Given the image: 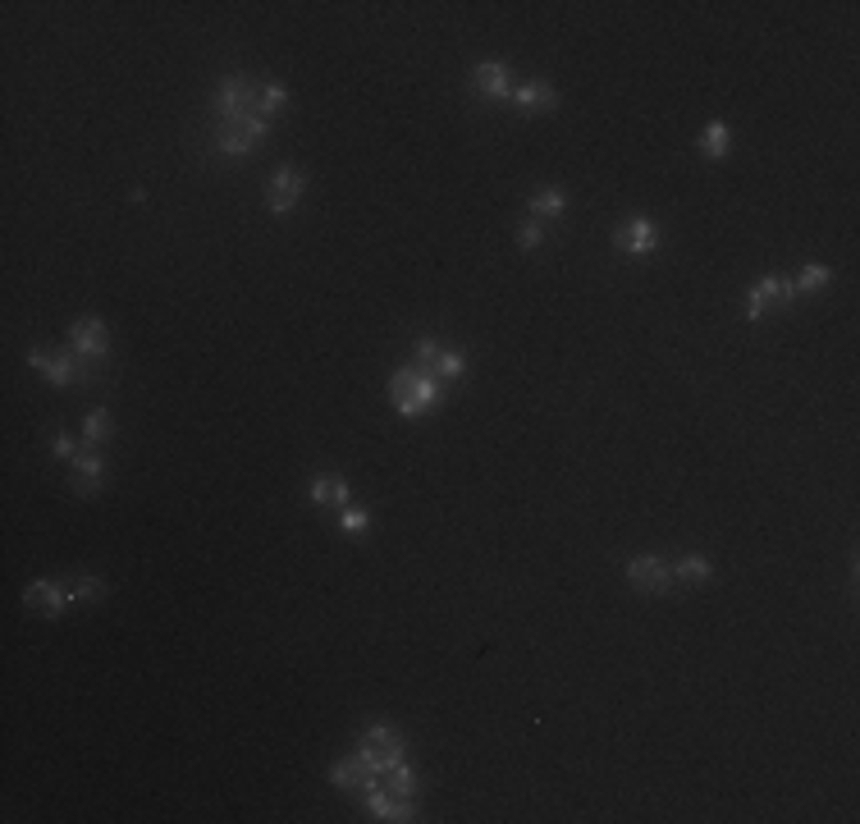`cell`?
Here are the masks:
<instances>
[{"mask_svg": "<svg viewBox=\"0 0 860 824\" xmlns=\"http://www.w3.org/2000/svg\"><path fill=\"white\" fill-rule=\"evenodd\" d=\"M710 573H714V564L705 559V554H687L678 564V577L682 582H710Z\"/></svg>", "mask_w": 860, "mask_h": 824, "instance_id": "cell-24", "label": "cell"}, {"mask_svg": "<svg viewBox=\"0 0 860 824\" xmlns=\"http://www.w3.org/2000/svg\"><path fill=\"white\" fill-rule=\"evenodd\" d=\"M330 783L339 792H371V788H380V774H371L366 770V760L362 756H353V760H339V765H334L330 770Z\"/></svg>", "mask_w": 860, "mask_h": 824, "instance_id": "cell-13", "label": "cell"}, {"mask_svg": "<svg viewBox=\"0 0 860 824\" xmlns=\"http://www.w3.org/2000/svg\"><path fill=\"white\" fill-rule=\"evenodd\" d=\"M531 211H536V220H549V216H559L563 211V188H540L536 197H531Z\"/></svg>", "mask_w": 860, "mask_h": 824, "instance_id": "cell-23", "label": "cell"}, {"mask_svg": "<svg viewBox=\"0 0 860 824\" xmlns=\"http://www.w3.org/2000/svg\"><path fill=\"white\" fill-rule=\"evenodd\" d=\"M728 152H732V129L723 120L700 133V156H705V161H723Z\"/></svg>", "mask_w": 860, "mask_h": 824, "instance_id": "cell-17", "label": "cell"}, {"mask_svg": "<svg viewBox=\"0 0 860 824\" xmlns=\"http://www.w3.org/2000/svg\"><path fill=\"white\" fill-rule=\"evenodd\" d=\"M385 783H389V792H394V797H412V788H417V774H412L408 765L398 760L394 770H385Z\"/></svg>", "mask_w": 860, "mask_h": 824, "instance_id": "cell-25", "label": "cell"}, {"mask_svg": "<svg viewBox=\"0 0 860 824\" xmlns=\"http://www.w3.org/2000/svg\"><path fill=\"white\" fill-rule=\"evenodd\" d=\"M69 353H74L78 362H97L110 353V330L101 316H83V321H74V330H69Z\"/></svg>", "mask_w": 860, "mask_h": 824, "instance_id": "cell-5", "label": "cell"}, {"mask_svg": "<svg viewBox=\"0 0 860 824\" xmlns=\"http://www.w3.org/2000/svg\"><path fill=\"white\" fill-rule=\"evenodd\" d=\"M357 756L366 760V770L385 779V770H394L398 760H403V738H398V728H389V724L366 728V733H362V747H357Z\"/></svg>", "mask_w": 860, "mask_h": 824, "instance_id": "cell-3", "label": "cell"}, {"mask_svg": "<svg viewBox=\"0 0 860 824\" xmlns=\"http://www.w3.org/2000/svg\"><path fill=\"white\" fill-rule=\"evenodd\" d=\"M421 371H430V376H440V380H463L467 358H458V353H435V362L421 367Z\"/></svg>", "mask_w": 860, "mask_h": 824, "instance_id": "cell-21", "label": "cell"}, {"mask_svg": "<svg viewBox=\"0 0 860 824\" xmlns=\"http://www.w3.org/2000/svg\"><path fill=\"white\" fill-rule=\"evenodd\" d=\"M389 399H394L398 417L417 422V417H426L430 408H440L444 403V380L421 371V367H398L394 376H389Z\"/></svg>", "mask_w": 860, "mask_h": 824, "instance_id": "cell-1", "label": "cell"}, {"mask_svg": "<svg viewBox=\"0 0 860 824\" xmlns=\"http://www.w3.org/2000/svg\"><path fill=\"white\" fill-rule=\"evenodd\" d=\"M101 481H106V458L101 454H78L74 458V490L83 499H92L101 490Z\"/></svg>", "mask_w": 860, "mask_h": 824, "instance_id": "cell-16", "label": "cell"}, {"mask_svg": "<svg viewBox=\"0 0 860 824\" xmlns=\"http://www.w3.org/2000/svg\"><path fill=\"white\" fill-rule=\"evenodd\" d=\"M51 454H55V458H65V463H74L78 449H74V440H69V435H55V440H51Z\"/></svg>", "mask_w": 860, "mask_h": 824, "instance_id": "cell-29", "label": "cell"}, {"mask_svg": "<svg viewBox=\"0 0 860 824\" xmlns=\"http://www.w3.org/2000/svg\"><path fill=\"white\" fill-rule=\"evenodd\" d=\"M257 87L261 83H252V78H243V74L220 78V87H215V120L234 124V120L257 115Z\"/></svg>", "mask_w": 860, "mask_h": 824, "instance_id": "cell-2", "label": "cell"}, {"mask_svg": "<svg viewBox=\"0 0 860 824\" xmlns=\"http://www.w3.org/2000/svg\"><path fill=\"white\" fill-rule=\"evenodd\" d=\"M65 591H69V605H74V600H97V596H106V582H101V577H78V582H69Z\"/></svg>", "mask_w": 860, "mask_h": 824, "instance_id": "cell-26", "label": "cell"}, {"mask_svg": "<svg viewBox=\"0 0 860 824\" xmlns=\"http://www.w3.org/2000/svg\"><path fill=\"white\" fill-rule=\"evenodd\" d=\"M472 92L485 101H504L513 97V69L499 65V60H490V65H476L472 69Z\"/></svg>", "mask_w": 860, "mask_h": 824, "instance_id": "cell-9", "label": "cell"}, {"mask_svg": "<svg viewBox=\"0 0 860 824\" xmlns=\"http://www.w3.org/2000/svg\"><path fill=\"white\" fill-rule=\"evenodd\" d=\"M28 367L33 371H42L51 385H78V380H87V362H78V358H51V353H28Z\"/></svg>", "mask_w": 860, "mask_h": 824, "instance_id": "cell-10", "label": "cell"}, {"mask_svg": "<svg viewBox=\"0 0 860 824\" xmlns=\"http://www.w3.org/2000/svg\"><path fill=\"white\" fill-rule=\"evenodd\" d=\"M312 504H339V509H348V481L344 477H316L312 481Z\"/></svg>", "mask_w": 860, "mask_h": 824, "instance_id": "cell-19", "label": "cell"}, {"mask_svg": "<svg viewBox=\"0 0 860 824\" xmlns=\"http://www.w3.org/2000/svg\"><path fill=\"white\" fill-rule=\"evenodd\" d=\"M83 440H87V449H97V445H106V440H110V412H106V408L87 412V422H83Z\"/></svg>", "mask_w": 860, "mask_h": 824, "instance_id": "cell-20", "label": "cell"}, {"mask_svg": "<svg viewBox=\"0 0 860 824\" xmlns=\"http://www.w3.org/2000/svg\"><path fill=\"white\" fill-rule=\"evenodd\" d=\"M362 797H366V811H371V820H398V824L417 820V811H412L408 797H394V792H380V788L362 792Z\"/></svg>", "mask_w": 860, "mask_h": 824, "instance_id": "cell-14", "label": "cell"}, {"mask_svg": "<svg viewBox=\"0 0 860 824\" xmlns=\"http://www.w3.org/2000/svg\"><path fill=\"white\" fill-rule=\"evenodd\" d=\"M627 582H632L641 596H668V591H673V573H668V564L655 559V554L627 559Z\"/></svg>", "mask_w": 860, "mask_h": 824, "instance_id": "cell-6", "label": "cell"}, {"mask_svg": "<svg viewBox=\"0 0 860 824\" xmlns=\"http://www.w3.org/2000/svg\"><path fill=\"white\" fill-rule=\"evenodd\" d=\"M302 188H307V174L293 170V165H284V170L270 174V184H266V206L275 211V216H289L293 206H298Z\"/></svg>", "mask_w": 860, "mask_h": 824, "instance_id": "cell-7", "label": "cell"}, {"mask_svg": "<svg viewBox=\"0 0 860 824\" xmlns=\"http://www.w3.org/2000/svg\"><path fill=\"white\" fill-rule=\"evenodd\" d=\"M266 129H270V120H261V115H248V120H234V124H220V133H215V152H220V156H248L252 147H261Z\"/></svg>", "mask_w": 860, "mask_h": 824, "instance_id": "cell-4", "label": "cell"}, {"mask_svg": "<svg viewBox=\"0 0 860 824\" xmlns=\"http://www.w3.org/2000/svg\"><path fill=\"white\" fill-rule=\"evenodd\" d=\"M517 243H522V248H540V243H545V229H540V220H527V225H517Z\"/></svg>", "mask_w": 860, "mask_h": 824, "instance_id": "cell-28", "label": "cell"}, {"mask_svg": "<svg viewBox=\"0 0 860 824\" xmlns=\"http://www.w3.org/2000/svg\"><path fill=\"white\" fill-rule=\"evenodd\" d=\"M284 106H289V87L275 83V78H266V83L257 87V115H261V120H270V115H275V110H284Z\"/></svg>", "mask_w": 860, "mask_h": 824, "instance_id": "cell-18", "label": "cell"}, {"mask_svg": "<svg viewBox=\"0 0 860 824\" xmlns=\"http://www.w3.org/2000/svg\"><path fill=\"white\" fill-rule=\"evenodd\" d=\"M828 280H833V271H828V266H819V261H810L806 271L792 280V293H815V289H824Z\"/></svg>", "mask_w": 860, "mask_h": 824, "instance_id": "cell-22", "label": "cell"}, {"mask_svg": "<svg viewBox=\"0 0 860 824\" xmlns=\"http://www.w3.org/2000/svg\"><path fill=\"white\" fill-rule=\"evenodd\" d=\"M508 101H513V106L522 110V115H536V110L545 115V110L559 106V92H554L549 83H540V78H536V83H517V87H513V97H508Z\"/></svg>", "mask_w": 860, "mask_h": 824, "instance_id": "cell-15", "label": "cell"}, {"mask_svg": "<svg viewBox=\"0 0 860 824\" xmlns=\"http://www.w3.org/2000/svg\"><path fill=\"white\" fill-rule=\"evenodd\" d=\"M339 527H344L348 536H366V527H371V513H366V509H344V513H339Z\"/></svg>", "mask_w": 860, "mask_h": 824, "instance_id": "cell-27", "label": "cell"}, {"mask_svg": "<svg viewBox=\"0 0 860 824\" xmlns=\"http://www.w3.org/2000/svg\"><path fill=\"white\" fill-rule=\"evenodd\" d=\"M792 298H796L792 280H778V275H769V280H760L751 293H746V316H751V321H760V316L769 312L774 303H792Z\"/></svg>", "mask_w": 860, "mask_h": 824, "instance_id": "cell-11", "label": "cell"}, {"mask_svg": "<svg viewBox=\"0 0 860 824\" xmlns=\"http://www.w3.org/2000/svg\"><path fill=\"white\" fill-rule=\"evenodd\" d=\"M23 605L28 609H37V614H46V618H60L65 614V605H69V591L60 582H33L28 591H23Z\"/></svg>", "mask_w": 860, "mask_h": 824, "instance_id": "cell-12", "label": "cell"}, {"mask_svg": "<svg viewBox=\"0 0 860 824\" xmlns=\"http://www.w3.org/2000/svg\"><path fill=\"white\" fill-rule=\"evenodd\" d=\"M613 243L623 252H632V257H650L659 248V225L650 216H632L627 225L613 229Z\"/></svg>", "mask_w": 860, "mask_h": 824, "instance_id": "cell-8", "label": "cell"}]
</instances>
